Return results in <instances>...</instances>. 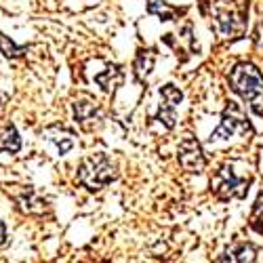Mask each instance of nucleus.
Here are the masks:
<instances>
[{
    "instance_id": "1",
    "label": "nucleus",
    "mask_w": 263,
    "mask_h": 263,
    "mask_svg": "<svg viewBox=\"0 0 263 263\" xmlns=\"http://www.w3.org/2000/svg\"><path fill=\"white\" fill-rule=\"evenodd\" d=\"M230 84L255 114L263 116V76L253 63H238L230 72Z\"/></svg>"
},
{
    "instance_id": "2",
    "label": "nucleus",
    "mask_w": 263,
    "mask_h": 263,
    "mask_svg": "<svg viewBox=\"0 0 263 263\" xmlns=\"http://www.w3.org/2000/svg\"><path fill=\"white\" fill-rule=\"evenodd\" d=\"M116 164L112 158H107L105 154H93L89 158H84L80 168H78V179L84 187L89 190H101L107 183H112L116 179Z\"/></svg>"
},
{
    "instance_id": "3",
    "label": "nucleus",
    "mask_w": 263,
    "mask_h": 263,
    "mask_svg": "<svg viewBox=\"0 0 263 263\" xmlns=\"http://www.w3.org/2000/svg\"><path fill=\"white\" fill-rule=\"evenodd\" d=\"M251 135V124L242 112V107H240L238 103H230L226 107V112L221 116V124H219V128L215 130V133L211 135L209 143H219L223 139H232V137H247Z\"/></svg>"
},
{
    "instance_id": "4",
    "label": "nucleus",
    "mask_w": 263,
    "mask_h": 263,
    "mask_svg": "<svg viewBox=\"0 0 263 263\" xmlns=\"http://www.w3.org/2000/svg\"><path fill=\"white\" fill-rule=\"evenodd\" d=\"M247 179L245 177H238V175L230 168L223 166L219 171V175L215 177V190L221 198H234V196H245L247 192Z\"/></svg>"
},
{
    "instance_id": "5",
    "label": "nucleus",
    "mask_w": 263,
    "mask_h": 263,
    "mask_svg": "<svg viewBox=\"0 0 263 263\" xmlns=\"http://www.w3.org/2000/svg\"><path fill=\"white\" fill-rule=\"evenodd\" d=\"M160 95H162V103H160V112H158L156 120L160 124H164L166 128H173L175 126V109H177V105L181 103L183 95L177 86H173V84L162 86Z\"/></svg>"
},
{
    "instance_id": "6",
    "label": "nucleus",
    "mask_w": 263,
    "mask_h": 263,
    "mask_svg": "<svg viewBox=\"0 0 263 263\" xmlns=\"http://www.w3.org/2000/svg\"><path fill=\"white\" fill-rule=\"evenodd\" d=\"M179 164L190 173H200L204 168L206 160H204L200 143L196 139L187 137V139L181 141V145H179Z\"/></svg>"
},
{
    "instance_id": "7",
    "label": "nucleus",
    "mask_w": 263,
    "mask_h": 263,
    "mask_svg": "<svg viewBox=\"0 0 263 263\" xmlns=\"http://www.w3.org/2000/svg\"><path fill=\"white\" fill-rule=\"evenodd\" d=\"M74 118L80 126L84 128H93L99 124L101 120V114H99V109L95 107V103L91 101H86V99H80L74 103Z\"/></svg>"
},
{
    "instance_id": "8",
    "label": "nucleus",
    "mask_w": 263,
    "mask_h": 263,
    "mask_svg": "<svg viewBox=\"0 0 263 263\" xmlns=\"http://www.w3.org/2000/svg\"><path fill=\"white\" fill-rule=\"evenodd\" d=\"M21 147V139L15 126H7L5 130H0V152H9V154H15Z\"/></svg>"
},
{
    "instance_id": "9",
    "label": "nucleus",
    "mask_w": 263,
    "mask_h": 263,
    "mask_svg": "<svg viewBox=\"0 0 263 263\" xmlns=\"http://www.w3.org/2000/svg\"><path fill=\"white\" fill-rule=\"evenodd\" d=\"M0 53H3L5 57H11V59H19V57H24L26 49L24 47H17L7 34L0 32Z\"/></svg>"
},
{
    "instance_id": "10",
    "label": "nucleus",
    "mask_w": 263,
    "mask_h": 263,
    "mask_svg": "<svg viewBox=\"0 0 263 263\" xmlns=\"http://www.w3.org/2000/svg\"><path fill=\"white\" fill-rule=\"evenodd\" d=\"M223 259H230V261H253L255 259V251L251 247H247V245H240V247L230 249L228 257H223Z\"/></svg>"
},
{
    "instance_id": "11",
    "label": "nucleus",
    "mask_w": 263,
    "mask_h": 263,
    "mask_svg": "<svg viewBox=\"0 0 263 263\" xmlns=\"http://www.w3.org/2000/svg\"><path fill=\"white\" fill-rule=\"evenodd\" d=\"M255 217L263 219V192L259 194V198H257V202H255Z\"/></svg>"
},
{
    "instance_id": "12",
    "label": "nucleus",
    "mask_w": 263,
    "mask_h": 263,
    "mask_svg": "<svg viewBox=\"0 0 263 263\" xmlns=\"http://www.w3.org/2000/svg\"><path fill=\"white\" fill-rule=\"evenodd\" d=\"M5 240H7V228H5V223H3V221H0V245H3Z\"/></svg>"
}]
</instances>
